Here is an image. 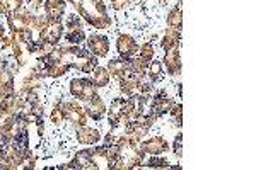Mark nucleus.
Returning <instances> with one entry per match:
<instances>
[{
	"instance_id": "nucleus-24",
	"label": "nucleus",
	"mask_w": 256,
	"mask_h": 170,
	"mask_svg": "<svg viewBox=\"0 0 256 170\" xmlns=\"http://www.w3.org/2000/svg\"><path fill=\"white\" fill-rule=\"evenodd\" d=\"M162 63L160 61H152V63H148V68H147V75L150 78V82H156L158 78L160 77V73H162Z\"/></svg>"
},
{
	"instance_id": "nucleus-30",
	"label": "nucleus",
	"mask_w": 256,
	"mask_h": 170,
	"mask_svg": "<svg viewBox=\"0 0 256 170\" xmlns=\"http://www.w3.org/2000/svg\"><path fill=\"white\" fill-rule=\"evenodd\" d=\"M172 152L176 153L178 159L183 157V135H178L174 140V145H172Z\"/></svg>"
},
{
	"instance_id": "nucleus-3",
	"label": "nucleus",
	"mask_w": 256,
	"mask_h": 170,
	"mask_svg": "<svg viewBox=\"0 0 256 170\" xmlns=\"http://www.w3.org/2000/svg\"><path fill=\"white\" fill-rule=\"evenodd\" d=\"M62 109H64L65 119H68L76 128L86 126V109H82L79 104H76V102H64Z\"/></svg>"
},
{
	"instance_id": "nucleus-21",
	"label": "nucleus",
	"mask_w": 256,
	"mask_h": 170,
	"mask_svg": "<svg viewBox=\"0 0 256 170\" xmlns=\"http://www.w3.org/2000/svg\"><path fill=\"white\" fill-rule=\"evenodd\" d=\"M22 7V0H0V14L10 15Z\"/></svg>"
},
{
	"instance_id": "nucleus-5",
	"label": "nucleus",
	"mask_w": 256,
	"mask_h": 170,
	"mask_svg": "<svg viewBox=\"0 0 256 170\" xmlns=\"http://www.w3.org/2000/svg\"><path fill=\"white\" fill-rule=\"evenodd\" d=\"M31 17H32V14H30V12H26V10L19 9V10L12 12V14L9 15V19H7L10 31L12 32L26 31L28 27H31Z\"/></svg>"
},
{
	"instance_id": "nucleus-2",
	"label": "nucleus",
	"mask_w": 256,
	"mask_h": 170,
	"mask_svg": "<svg viewBox=\"0 0 256 170\" xmlns=\"http://www.w3.org/2000/svg\"><path fill=\"white\" fill-rule=\"evenodd\" d=\"M96 89L98 87L94 85V82L89 80V78H74V80L70 82V94L82 102H88L94 95H98Z\"/></svg>"
},
{
	"instance_id": "nucleus-9",
	"label": "nucleus",
	"mask_w": 256,
	"mask_h": 170,
	"mask_svg": "<svg viewBox=\"0 0 256 170\" xmlns=\"http://www.w3.org/2000/svg\"><path fill=\"white\" fill-rule=\"evenodd\" d=\"M88 48L94 56L102 58L110 53V41H108V38H104V36L92 34L88 38Z\"/></svg>"
},
{
	"instance_id": "nucleus-14",
	"label": "nucleus",
	"mask_w": 256,
	"mask_h": 170,
	"mask_svg": "<svg viewBox=\"0 0 256 170\" xmlns=\"http://www.w3.org/2000/svg\"><path fill=\"white\" fill-rule=\"evenodd\" d=\"M89 153L96 169H111V162L108 159V145L106 147L92 148V150H89Z\"/></svg>"
},
{
	"instance_id": "nucleus-18",
	"label": "nucleus",
	"mask_w": 256,
	"mask_h": 170,
	"mask_svg": "<svg viewBox=\"0 0 256 170\" xmlns=\"http://www.w3.org/2000/svg\"><path fill=\"white\" fill-rule=\"evenodd\" d=\"M180 38H181V31L168 27L166 32H164V36H162V41H160V44H162V48L168 51V49H171V48H174V46H180Z\"/></svg>"
},
{
	"instance_id": "nucleus-20",
	"label": "nucleus",
	"mask_w": 256,
	"mask_h": 170,
	"mask_svg": "<svg viewBox=\"0 0 256 170\" xmlns=\"http://www.w3.org/2000/svg\"><path fill=\"white\" fill-rule=\"evenodd\" d=\"M181 26H183V14H181V7H174V9L169 12V15H168V27L181 31Z\"/></svg>"
},
{
	"instance_id": "nucleus-12",
	"label": "nucleus",
	"mask_w": 256,
	"mask_h": 170,
	"mask_svg": "<svg viewBox=\"0 0 256 170\" xmlns=\"http://www.w3.org/2000/svg\"><path fill=\"white\" fill-rule=\"evenodd\" d=\"M64 169H82V170H94L96 167H94L92 164V159H90V153L89 150H82L77 153L76 157H74L72 160H70L68 165H65Z\"/></svg>"
},
{
	"instance_id": "nucleus-8",
	"label": "nucleus",
	"mask_w": 256,
	"mask_h": 170,
	"mask_svg": "<svg viewBox=\"0 0 256 170\" xmlns=\"http://www.w3.org/2000/svg\"><path fill=\"white\" fill-rule=\"evenodd\" d=\"M140 148H142L146 155H160V153L168 152L169 147L162 136H152L150 140L140 142Z\"/></svg>"
},
{
	"instance_id": "nucleus-10",
	"label": "nucleus",
	"mask_w": 256,
	"mask_h": 170,
	"mask_svg": "<svg viewBox=\"0 0 256 170\" xmlns=\"http://www.w3.org/2000/svg\"><path fill=\"white\" fill-rule=\"evenodd\" d=\"M116 48H118V53L122 58H134L135 53L138 49V44L132 36L128 34H122L118 36V41H116Z\"/></svg>"
},
{
	"instance_id": "nucleus-7",
	"label": "nucleus",
	"mask_w": 256,
	"mask_h": 170,
	"mask_svg": "<svg viewBox=\"0 0 256 170\" xmlns=\"http://www.w3.org/2000/svg\"><path fill=\"white\" fill-rule=\"evenodd\" d=\"M65 7H67L65 0H44V15L48 20L60 22L65 14Z\"/></svg>"
},
{
	"instance_id": "nucleus-16",
	"label": "nucleus",
	"mask_w": 256,
	"mask_h": 170,
	"mask_svg": "<svg viewBox=\"0 0 256 170\" xmlns=\"http://www.w3.org/2000/svg\"><path fill=\"white\" fill-rule=\"evenodd\" d=\"M130 60L132 58H114V60L110 61V65L106 66L110 72V75H114L118 78H122L123 75H125V72L128 68H130Z\"/></svg>"
},
{
	"instance_id": "nucleus-23",
	"label": "nucleus",
	"mask_w": 256,
	"mask_h": 170,
	"mask_svg": "<svg viewBox=\"0 0 256 170\" xmlns=\"http://www.w3.org/2000/svg\"><path fill=\"white\" fill-rule=\"evenodd\" d=\"M12 44H28L31 41V31L26 29V31H16L12 32Z\"/></svg>"
},
{
	"instance_id": "nucleus-26",
	"label": "nucleus",
	"mask_w": 256,
	"mask_h": 170,
	"mask_svg": "<svg viewBox=\"0 0 256 170\" xmlns=\"http://www.w3.org/2000/svg\"><path fill=\"white\" fill-rule=\"evenodd\" d=\"M146 167H150V169H169V162L166 159H159V155H152V159L147 162Z\"/></svg>"
},
{
	"instance_id": "nucleus-25",
	"label": "nucleus",
	"mask_w": 256,
	"mask_h": 170,
	"mask_svg": "<svg viewBox=\"0 0 256 170\" xmlns=\"http://www.w3.org/2000/svg\"><path fill=\"white\" fill-rule=\"evenodd\" d=\"M137 56L144 61V63H147V65L150 63L152 56H154V48H152V44L150 43L142 44V48H140V53H138Z\"/></svg>"
},
{
	"instance_id": "nucleus-32",
	"label": "nucleus",
	"mask_w": 256,
	"mask_h": 170,
	"mask_svg": "<svg viewBox=\"0 0 256 170\" xmlns=\"http://www.w3.org/2000/svg\"><path fill=\"white\" fill-rule=\"evenodd\" d=\"M130 3V0H111V7L114 10H123Z\"/></svg>"
},
{
	"instance_id": "nucleus-28",
	"label": "nucleus",
	"mask_w": 256,
	"mask_h": 170,
	"mask_svg": "<svg viewBox=\"0 0 256 170\" xmlns=\"http://www.w3.org/2000/svg\"><path fill=\"white\" fill-rule=\"evenodd\" d=\"M12 51H14V58L18 61V65L26 63V51H24L22 44H12Z\"/></svg>"
},
{
	"instance_id": "nucleus-15",
	"label": "nucleus",
	"mask_w": 256,
	"mask_h": 170,
	"mask_svg": "<svg viewBox=\"0 0 256 170\" xmlns=\"http://www.w3.org/2000/svg\"><path fill=\"white\" fill-rule=\"evenodd\" d=\"M77 140L82 145H96L99 140H101V135H99L98 130L94 128H88V126H80L77 128Z\"/></svg>"
},
{
	"instance_id": "nucleus-13",
	"label": "nucleus",
	"mask_w": 256,
	"mask_h": 170,
	"mask_svg": "<svg viewBox=\"0 0 256 170\" xmlns=\"http://www.w3.org/2000/svg\"><path fill=\"white\" fill-rule=\"evenodd\" d=\"M86 114L90 116L94 121H101L106 114V106L104 102L101 101V97L94 95L90 101H88V106H86Z\"/></svg>"
},
{
	"instance_id": "nucleus-29",
	"label": "nucleus",
	"mask_w": 256,
	"mask_h": 170,
	"mask_svg": "<svg viewBox=\"0 0 256 170\" xmlns=\"http://www.w3.org/2000/svg\"><path fill=\"white\" fill-rule=\"evenodd\" d=\"M67 29L70 31V29H82V19L80 15H70V17L67 19Z\"/></svg>"
},
{
	"instance_id": "nucleus-17",
	"label": "nucleus",
	"mask_w": 256,
	"mask_h": 170,
	"mask_svg": "<svg viewBox=\"0 0 256 170\" xmlns=\"http://www.w3.org/2000/svg\"><path fill=\"white\" fill-rule=\"evenodd\" d=\"M123 107H125V99L123 97L113 99L110 107V123L113 128L120 126V121H122V116H123Z\"/></svg>"
},
{
	"instance_id": "nucleus-6",
	"label": "nucleus",
	"mask_w": 256,
	"mask_h": 170,
	"mask_svg": "<svg viewBox=\"0 0 256 170\" xmlns=\"http://www.w3.org/2000/svg\"><path fill=\"white\" fill-rule=\"evenodd\" d=\"M64 34V26L62 22H55V20H48V24L44 26V29L40 31V39L41 41H46V43L56 44Z\"/></svg>"
},
{
	"instance_id": "nucleus-34",
	"label": "nucleus",
	"mask_w": 256,
	"mask_h": 170,
	"mask_svg": "<svg viewBox=\"0 0 256 170\" xmlns=\"http://www.w3.org/2000/svg\"><path fill=\"white\" fill-rule=\"evenodd\" d=\"M160 2H166V0H160Z\"/></svg>"
},
{
	"instance_id": "nucleus-19",
	"label": "nucleus",
	"mask_w": 256,
	"mask_h": 170,
	"mask_svg": "<svg viewBox=\"0 0 256 170\" xmlns=\"http://www.w3.org/2000/svg\"><path fill=\"white\" fill-rule=\"evenodd\" d=\"M92 82L96 87H106L110 84V72L104 66H96L92 70Z\"/></svg>"
},
{
	"instance_id": "nucleus-4",
	"label": "nucleus",
	"mask_w": 256,
	"mask_h": 170,
	"mask_svg": "<svg viewBox=\"0 0 256 170\" xmlns=\"http://www.w3.org/2000/svg\"><path fill=\"white\" fill-rule=\"evenodd\" d=\"M172 107V101L168 97V94L164 90H159L158 94L152 97V102H150V114L154 116L156 119L164 116L166 113H169Z\"/></svg>"
},
{
	"instance_id": "nucleus-31",
	"label": "nucleus",
	"mask_w": 256,
	"mask_h": 170,
	"mask_svg": "<svg viewBox=\"0 0 256 170\" xmlns=\"http://www.w3.org/2000/svg\"><path fill=\"white\" fill-rule=\"evenodd\" d=\"M169 113H171V116L172 118H174V121H176V124L178 126H181V114H183V107H181V104H178V106H174L172 104V107H171V111H169Z\"/></svg>"
},
{
	"instance_id": "nucleus-27",
	"label": "nucleus",
	"mask_w": 256,
	"mask_h": 170,
	"mask_svg": "<svg viewBox=\"0 0 256 170\" xmlns=\"http://www.w3.org/2000/svg\"><path fill=\"white\" fill-rule=\"evenodd\" d=\"M50 119H52V123L56 124V126L65 121V114H64V109H62V104H56L53 107L52 114H50Z\"/></svg>"
},
{
	"instance_id": "nucleus-33",
	"label": "nucleus",
	"mask_w": 256,
	"mask_h": 170,
	"mask_svg": "<svg viewBox=\"0 0 256 170\" xmlns=\"http://www.w3.org/2000/svg\"><path fill=\"white\" fill-rule=\"evenodd\" d=\"M31 7H32V9H40V7H41V0H31Z\"/></svg>"
},
{
	"instance_id": "nucleus-22",
	"label": "nucleus",
	"mask_w": 256,
	"mask_h": 170,
	"mask_svg": "<svg viewBox=\"0 0 256 170\" xmlns=\"http://www.w3.org/2000/svg\"><path fill=\"white\" fill-rule=\"evenodd\" d=\"M65 39H67L68 44H72V46H79L82 41L86 39V34L82 29H70V31H67V34H65Z\"/></svg>"
},
{
	"instance_id": "nucleus-1",
	"label": "nucleus",
	"mask_w": 256,
	"mask_h": 170,
	"mask_svg": "<svg viewBox=\"0 0 256 170\" xmlns=\"http://www.w3.org/2000/svg\"><path fill=\"white\" fill-rule=\"evenodd\" d=\"M70 2L76 7L77 14L84 17L90 26L98 29H108L111 26V19L102 0H70Z\"/></svg>"
},
{
	"instance_id": "nucleus-11",
	"label": "nucleus",
	"mask_w": 256,
	"mask_h": 170,
	"mask_svg": "<svg viewBox=\"0 0 256 170\" xmlns=\"http://www.w3.org/2000/svg\"><path fill=\"white\" fill-rule=\"evenodd\" d=\"M164 66H166L169 75H176L181 72V60H180V46H174L166 51L164 56Z\"/></svg>"
}]
</instances>
